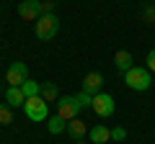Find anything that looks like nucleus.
Instances as JSON below:
<instances>
[{"instance_id":"16","label":"nucleus","mask_w":155,"mask_h":144,"mask_svg":"<svg viewBox=\"0 0 155 144\" xmlns=\"http://www.w3.org/2000/svg\"><path fill=\"white\" fill-rule=\"evenodd\" d=\"M0 124H13L11 105H3V103H0Z\"/></svg>"},{"instance_id":"21","label":"nucleus","mask_w":155,"mask_h":144,"mask_svg":"<svg viewBox=\"0 0 155 144\" xmlns=\"http://www.w3.org/2000/svg\"><path fill=\"white\" fill-rule=\"evenodd\" d=\"M75 144H85V142H83V139H78V142H75Z\"/></svg>"},{"instance_id":"9","label":"nucleus","mask_w":155,"mask_h":144,"mask_svg":"<svg viewBox=\"0 0 155 144\" xmlns=\"http://www.w3.org/2000/svg\"><path fill=\"white\" fill-rule=\"evenodd\" d=\"M67 134L78 142V139H83L85 134H88V124L80 121V118H72V121H67Z\"/></svg>"},{"instance_id":"6","label":"nucleus","mask_w":155,"mask_h":144,"mask_svg":"<svg viewBox=\"0 0 155 144\" xmlns=\"http://www.w3.org/2000/svg\"><path fill=\"white\" fill-rule=\"evenodd\" d=\"M5 80H8L11 88H21V85L28 80V67H26V62H13V64L8 67V72H5Z\"/></svg>"},{"instance_id":"1","label":"nucleus","mask_w":155,"mask_h":144,"mask_svg":"<svg viewBox=\"0 0 155 144\" xmlns=\"http://www.w3.org/2000/svg\"><path fill=\"white\" fill-rule=\"evenodd\" d=\"M91 103H93V95H88V93L67 95V98H62L60 105H57V116L65 118V121H72V118H78V113L83 111V108H88Z\"/></svg>"},{"instance_id":"12","label":"nucleus","mask_w":155,"mask_h":144,"mask_svg":"<svg viewBox=\"0 0 155 144\" xmlns=\"http://www.w3.org/2000/svg\"><path fill=\"white\" fill-rule=\"evenodd\" d=\"M5 103L11 105V108H18V105L26 103V95H23L21 88H8L5 90Z\"/></svg>"},{"instance_id":"3","label":"nucleus","mask_w":155,"mask_h":144,"mask_svg":"<svg viewBox=\"0 0 155 144\" xmlns=\"http://www.w3.org/2000/svg\"><path fill=\"white\" fill-rule=\"evenodd\" d=\"M150 75H153V72H150L147 67H132V70L124 72V83L132 90H147L150 85H153V77H150Z\"/></svg>"},{"instance_id":"7","label":"nucleus","mask_w":155,"mask_h":144,"mask_svg":"<svg viewBox=\"0 0 155 144\" xmlns=\"http://www.w3.org/2000/svg\"><path fill=\"white\" fill-rule=\"evenodd\" d=\"M18 16L23 18V21H39V16H41V11H39V0H23L21 5H18Z\"/></svg>"},{"instance_id":"5","label":"nucleus","mask_w":155,"mask_h":144,"mask_svg":"<svg viewBox=\"0 0 155 144\" xmlns=\"http://www.w3.org/2000/svg\"><path fill=\"white\" fill-rule=\"evenodd\" d=\"M91 108H93V111H96V116H101V118L114 116V111H116L114 98H111L109 93H98V95H93V103H91Z\"/></svg>"},{"instance_id":"22","label":"nucleus","mask_w":155,"mask_h":144,"mask_svg":"<svg viewBox=\"0 0 155 144\" xmlns=\"http://www.w3.org/2000/svg\"><path fill=\"white\" fill-rule=\"evenodd\" d=\"M0 90H3V85H0Z\"/></svg>"},{"instance_id":"20","label":"nucleus","mask_w":155,"mask_h":144,"mask_svg":"<svg viewBox=\"0 0 155 144\" xmlns=\"http://www.w3.org/2000/svg\"><path fill=\"white\" fill-rule=\"evenodd\" d=\"M147 70L155 75V49H150V52H147Z\"/></svg>"},{"instance_id":"17","label":"nucleus","mask_w":155,"mask_h":144,"mask_svg":"<svg viewBox=\"0 0 155 144\" xmlns=\"http://www.w3.org/2000/svg\"><path fill=\"white\" fill-rule=\"evenodd\" d=\"M124 139H127V131H124L122 126L111 129V142H124Z\"/></svg>"},{"instance_id":"8","label":"nucleus","mask_w":155,"mask_h":144,"mask_svg":"<svg viewBox=\"0 0 155 144\" xmlns=\"http://www.w3.org/2000/svg\"><path fill=\"white\" fill-rule=\"evenodd\" d=\"M101 85H104V75H101V72H88V75L83 77V93L98 95Z\"/></svg>"},{"instance_id":"15","label":"nucleus","mask_w":155,"mask_h":144,"mask_svg":"<svg viewBox=\"0 0 155 144\" xmlns=\"http://www.w3.org/2000/svg\"><path fill=\"white\" fill-rule=\"evenodd\" d=\"M21 90H23V95H26V98H36V95H41V85L34 83V80H26V83L21 85Z\"/></svg>"},{"instance_id":"18","label":"nucleus","mask_w":155,"mask_h":144,"mask_svg":"<svg viewBox=\"0 0 155 144\" xmlns=\"http://www.w3.org/2000/svg\"><path fill=\"white\" fill-rule=\"evenodd\" d=\"M39 11H41V16H47V13L54 11V3L52 0H39Z\"/></svg>"},{"instance_id":"10","label":"nucleus","mask_w":155,"mask_h":144,"mask_svg":"<svg viewBox=\"0 0 155 144\" xmlns=\"http://www.w3.org/2000/svg\"><path fill=\"white\" fill-rule=\"evenodd\" d=\"M88 136H91V142H93V144H109V142H111V131H109L106 126H101V124L91 129Z\"/></svg>"},{"instance_id":"14","label":"nucleus","mask_w":155,"mask_h":144,"mask_svg":"<svg viewBox=\"0 0 155 144\" xmlns=\"http://www.w3.org/2000/svg\"><path fill=\"white\" fill-rule=\"evenodd\" d=\"M41 98L47 100V103H54L57 98H60V90H57L54 83H44L41 85Z\"/></svg>"},{"instance_id":"13","label":"nucleus","mask_w":155,"mask_h":144,"mask_svg":"<svg viewBox=\"0 0 155 144\" xmlns=\"http://www.w3.org/2000/svg\"><path fill=\"white\" fill-rule=\"evenodd\" d=\"M47 129H49V134H62V131H67V121L60 116H49L47 118Z\"/></svg>"},{"instance_id":"19","label":"nucleus","mask_w":155,"mask_h":144,"mask_svg":"<svg viewBox=\"0 0 155 144\" xmlns=\"http://www.w3.org/2000/svg\"><path fill=\"white\" fill-rule=\"evenodd\" d=\"M145 21H147V23H153V26H155V3H150V5L145 8Z\"/></svg>"},{"instance_id":"4","label":"nucleus","mask_w":155,"mask_h":144,"mask_svg":"<svg viewBox=\"0 0 155 144\" xmlns=\"http://www.w3.org/2000/svg\"><path fill=\"white\" fill-rule=\"evenodd\" d=\"M23 111H26V118H31V121H47V118H49V103H47L41 95L26 98Z\"/></svg>"},{"instance_id":"2","label":"nucleus","mask_w":155,"mask_h":144,"mask_svg":"<svg viewBox=\"0 0 155 144\" xmlns=\"http://www.w3.org/2000/svg\"><path fill=\"white\" fill-rule=\"evenodd\" d=\"M34 31H36V39H39V41H52V39L57 36V31H60V18H57L54 13L39 16Z\"/></svg>"},{"instance_id":"11","label":"nucleus","mask_w":155,"mask_h":144,"mask_svg":"<svg viewBox=\"0 0 155 144\" xmlns=\"http://www.w3.org/2000/svg\"><path fill=\"white\" fill-rule=\"evenodd\" d=\"M114 64H116V70H122V72H127V70H132V52H127V49H119L114 54Z\"/></svg>"}]
</instances>
